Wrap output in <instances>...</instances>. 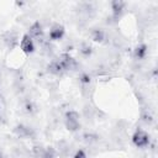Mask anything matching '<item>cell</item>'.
Wrapping results in <instances>:
<instances>
[{
	"mask_svg": "<svg viewBox=\"0 0 158 158\" xmlns=\"http://www.w3.org/2000/svg\"><path fill=\"white\" fill-rule=\"evenodd\" d=\"M65 128L70 132H77L80 130V115L75 110H68L64 115Z\"/></svg>",
	"mask_w": 158,
	"mask_h": 158,
	"instance_id": "obj_1",
	"label": "cell"
},
{
	"mask_svg": "<svg viewBox=\"0 0 158 158\" xmlns=\"http://www.w3.org/2000/svg\"><path fill=\"white\" fill-rule=\"evenodd\" d=\"M131 141H132L133 146L137 147V148H147L151 143V136L146 131H143L141 128H137L133 132Z\"/></svg>",
	"mask_w": 158,
	"mask_h": 158,
	"instance_id": "obj_2",
	"label": "cell"
},
{
	"mask_svg": "<svg viewBox=\"0 0 158 158\" xmlns=\"http://www.w3.org/2000/svg\"><path fill=\"white\" fill-rule=\"evenodd\" d=\"M58 62L62 64L64 72H69V70H75L78 68V62L74 57H72L69 53H62L58 58Z\"/></svg>",
	"mask_w": 158,
	"mask_h": 158,
	"instance_id": "obj_3",
	"label": "cell"
},
{
	"mask_svg": "<svg viewBox=\"0 0 158 158\" xmlns=\"http://www.w3.org/2000/svg\"><path fill=\"white\" fill-rule=\"evenodd\" d=\"M20 48H21V51L25 53V54H32L33 52H35V49H36V46H35V41L27 35V33H25L22 37H21V40H20Z\"/></svg>",
	"mask_w": 158,
	"mask_h": 158,
	"instance_id": "obj_4",
	"label": "cell"
},
{
	"mask_svg": "<svg viewBox=\"0 0 158 158\" xmlns=\"http://www.w3.org/2000/svg\"><path fill=\"white\" fill-rule=\"evenodd\" d=\"M27 35L32 38V40H37V41H41L44 36V30H43V26L40 21H35L30 27H28V32Z\"/></svg>",
	"mask_w": 158,
	"mask_h": 158,
	"instance_id": "obj_5",
	"label": "cell"
},
{
	"mask_svg": "<svg viewBox=\"0 0 158 158\" xmlns=\"http://www.w3.org/2000/svg\"><path fill=\"white\" fill-rule=\"evenodd\" d=\"M65 35V28L63 25L60 23H54L52 25V27L49 28V32H48V38L49 41H60Z\"/></svg>",
	"mask_w": 158,
	"mask_h": 158,
	"instance_id": "obj_6",
	"label": "cell"
},
{
	"mask_svg": "<svg viewBox=\"0 0 158 158\" xmlns=\"http://www.w3.org/2000/svg\"><path fill=\"white\" fill-rule=\"evenodd\" d=\"M126 2L122 1V0H114L110 2V7H111V15H112V19L115 20H118L123 12H125V9H126Z\"/></svg>",
	"mask_w": 158,
	"mask_h": 158,
	"instance_id": "obj_7",
	"label": "cell"
},
{
	"mask_svg": "<svg viewBox=\"0 0 158 158\" xmlns=\"http://www.w3.org/2000/svg\"><path fill=\"white\" fill-rule=\"evenodd\" d=\"M14 133L20 138H30V137H33V135H35V132L31 127H28L26 125H22V123L15 126Z\"/></svg>",
	"mask_w": 158,
	"mask_h": 158,
	"instance_id": "obj_8",
	"label": "cell"
},
{
	"mask_svg": "<svg viewBox=\"0 0 158 158\" xmlns=\"http://www.w3.org/2000/svg\"><path fill=\"white\" fill-rule=\"evenodd\" d=\"M47 72L51 73V74H53V75H62V74L65 73L64 69H63V67H62V64L58 62L57 58L53 59V60H51L47 64Z\"/></svg>",
	"mask_w": 158,
	"mask_h": 158,
	"instance_id": "obj_9",
	"label": "cell"
},
{
	"mask_svg": "<svg viewBox=\"0 0 158 158\" xmlns=\"http://www.w3.org/2000/svg\"><path fill=\"white\" fill-rule=\"evenodd\" d=\"M147 53H148V46H147L146 43H139V44L135 48V51H133L135 59H137V60L144 59L146 56H147Z\"/></svg>",
	"mask_w": 158,
	"mask_h": 158,
	"instance_id": "obj_10",
	"label": "cell"
},
{
	"mask_svg": "<svg viewBox=\"0 0 158 158\" xmlns=\"http://www.w3.org/2000/svg\"><path fill=\"white\" fill-rule=\"evenodd\" d=\"M91 40L94 42H99L101 43L104 40H105V32L101 30V28H94L91 31Z\"/></svg>",
	"mask_w": 158,
	"mask_h": 158,
	"instance_id": "obj_11",
	"label": "cell"
},
{
	"mask_svg": "<svg viewBox=\"0 0 158 158\" xmlns=\"http://www.w3.org/2000/svg\"><path fill=\"white\" fill-rule=\"evenodd\" d=\"M56 156H57L56 149L52 146H49V147H44L41 158H56Z\"/></svg>",
	"mask_w": 158,
	"mask_h": 158,
	"instance_id": "obj_12",
	"label": "cell"
},
{
	"mask_svg": "<svg viewBox=\"0 0 158 158\" xmlns=\"http://www.w3.org/2000/svg\"><path fill=\"white\" fill-rule=\"evenodd\" d=\"M80 53H81L84 57H89V56H91V53H93V47H91L90 44L84 43V44L81 46V48H80Z\"/></svg>",
	"mask_w": 158,
	"mask_h": 158,
	"instance_id": "obj_13",
	"label": "cell"
},
{
	"mask_svg": "<svg viewBox=\"0 0 158 158\" xmlns=\"http://www.w3.org/2000/svg\"><path fill=\"white\" fill-rule=\"evenodd\" d=\"M90 80H91V78H90V75L86 74V73H83V74L79 77V81L83 83V84H89Z\"/></svg>",
	"mask_w": 158,
	"mask_h": 158,
	"instance_id": "obj_14",
	"label": "cell"
},
{
	"mask_svg": "<svg viewBox=\"0 0 158 158\" xmlns=\"http://www.w3.org/2000/svg\"><path fill=\"white\" fill-rule=\"evenodd\" d=\"M73 158H88V157H86V154H85V152H84L83 149H78V151L74 153Z\"/></svg>",
	"mask_w": 158,
	"mask_h": 158,
	"instance_id": "obj_15",
	"label": "cell"
},
{
	"mask_svg": "<svg viewBox=\"0 0 158 158\" xmlns=\"http://www.w3.org/2000/svg\"><path fill=\"white\" fill-rule=\"evenodd\" d=\"M25 109H26V111H27L28 114H32V112L35 111V109H33V105H32V102H27V104L25 105Z\"/></svg>",
	"mask_w": 158,
	"mask_h": 158,
	"instance_id": "obj_16",
	"label": "cell"
},
{
	"mask_svg": "<svg viewBox=\"0 0 158 158\" xmlns=\"http://www.w3.org/2000/svg\"><path fill=\"white\" fill-rule=\"evenodd\" d=\"M0 158H5V156H4V152L0 149Z\"/></svg>",
	"mask_w": 158,
	"mask_h": 158,
	"instance_id": "obj_17",
	"label": "cell"
}]
</instances>
